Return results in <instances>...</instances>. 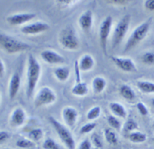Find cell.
Segmentation results:
<instances>
[{
  "label": "cell",
  "instance_id": "f546056e",
  "mask_svg": "<svg viewBox=\"0 0 154 149\" xmlns=\"http://www.w3.org/2000/svg\"><path fill=\"white\" fill-rule=\"evenodd\" d=\"M107 122L108 124L111 126L113 129H116V130H120L121 128H122V123L119 121V119L116 118L114 116H109L107 117Z\"/></svg>",
  "mask_w": 154,
  "mask_h": 149
},
{
  "label": "cell",
  "instance_id": "5b68a950",
  "mask_svg": "<svg viewBox=\"0 0 154 149\" xmlns=\"http://www.w3.org/2000/svg\"><path fill=\"white\" fill-rule=\"evenodd\" d=\"M48 121L65 146L68 149H75V141L70 131L54 117H49Z\"/></svg>",
  "mask_w": 154,
  "mask_h": 149
},
{
  "label": "cell",
  "instance_id": "6da1fadb",
  "mask_svg": "<svg viewBox=\"0 0 154 149\" xmlns=\"http://www.w3.org/2000/svg\"><path fill=\"white\" fill-rule=\"evenodd\" d=\"M40 65L37 59L32 55H29L28 57L27 74H26V96L28 98H31L33 95L34 91L37 86L38 80L41 76Z\"/></svg>",
  "mask_w": 154,
  "mask_h": 149
},
{
  "label": "cell",
  "instance_id": "7402d4cb",
  "mask_svg": "<svg viewBox=\"0 0 154 149\" xmlns=\"http://www.w3.org/2000/svg\"><path fill=\"white\" fill-rule=\"evenodd\" d=\"M119 93L121 96L127 101H134L136 98L134 91L128 85H122L119 89Z\"/></svg>",
  "mask_w": 154,
  "mask_h": 149
},
{
  "label": "cell",
  "instance_id": "30bf717a",
  "mask_svg": "<svg viewBox=\"0 0 154 149\" xmlns=\"http://www.w3.org/2000/svg\"><path fill=\"white\" fill-rule=\"evenodd\" d=\"M110 59L115 64L116 66L124 72L134 73L137 71L135 64L131 59L112 56L110 57Z\"/></svg>",
  "mask_w": 154,
  "mask_h": 149
},
{
  "label": "cell",
  "instance_id": "f35d334b",
  "mask_svg": "<svg viewBox=\"0 0 154 149\" xmlns=\"http://www.w3.org/2000/svg\"><path fill=\"white\" fill-rule=\"evenodd\" d=\"M79 63L78 62H75V83H80L81 81V77H80V74H79Z\"/></svg>",
  "mask_w": 154,
  "mask_h": 149
},
{
  "label": "cell",
  "instance_id": "ac0fdd59",
  "mask_svg": "<svg viewBox=\"0 0 154 149\" xmlns=\"http://www.w3.org/2000/svg\"><path fill=\"white\" fill-rule=\"evenodd\" d=\"M109 108L111 112L120 118H125L127 116V111L125 107L118 102H111L109 105Z\"/></svg>",
  "mask_w": 154,
  "mask_h": 149
},
{
  "label": "cell",
  "instance_id": "277c9868",
  "mask_svg": "<svg viewBox=\"0 0 154 149\" xmlns=\"http://www.w3.org/2000/svg\"><path fill=\"white\" fill-rule=\"evenodd\" d=\"M60 44L68 50H75L79 46V40L72 26H66L59 33Z\"/></svg>",
  "mask_w": 154,
  "mask_h": 149
},
{
  "label": "cell",
  "instance_id": "74e56055",
  "mask_svg": "<svg viewBox=\"0 0 154 149\" xmlns=\"http://www.w3.org/2000/svg\"><path fill=\"white\" fill-rule=\"evenodd\" d=\"M107 3L113 4V5H116L118 6H125L128 3V1L127 0H111V1H107Z\"/></svg>",
  "mask_w": 154,
  "mask_h": 149
},
{
  "label": "cell",
  "instance_id": "603a6c76",
  "mask_svg": "<svg viewBox=\"0 0 154 149\" xmlns=\"http://www.w3.org/2000/svg\"><path fill=\"white\" fill-rule=\"evenodd\" d=\"M137 87L143 93H154V83L149 81L137 82Z\"/></svg>",
  "mask_w": 154,
  "mask_h": 149
},
{
  "label": "cell",
  "instance_id": "8992f818",
  "mask_svg": "<svg viewBox=\"0 0 154 149\" xmlns=\"http://www.w3.org/2000/svg\"><path fill=\"white\" fill-rule=\"evenodd\" d=\"M131 22V15L126 14L123 16L116 24L114 29L112 38V47L116 48L120 44L128 33Z\"/></svg>",
  "mask_w": 154,
  "mask_h": 149
},
{
  "label": "cell",
  "instance_id": "8fae6325",
  "mask_svg": "<svg viewBox=\"0 0 154 149\" xmlns=\"http://www.w3.org/2000/svg\"><path fill=\"white\" fill-rule=\"evenodd\" d=\"M40 55L44 62L50 65H61L65 62V59L63 56L50 49L42 51Z\"/></svg>",
  "mask_w": 154,
  "mask_h": 149
},
{
  "label": "cell",
  "instance_id": "60d3db41",
  "mask_svg": "<svg viewBox=\"0 0 154 149\" xmlns=\"http://www.w3.org/2000/svg\"><path fill=\"white\" fill-rule=\"evenodd\" d=\"M5 73V65H4L3 62L0 59V78L4 77Z\"/></svg>",
  "mask_w": 154,
  "mask_h": 149
},
{
  "label": "cell",
  "instance_id": "7c38bea8",
  "mask_svg": "<svg viewBox=\"0 0 154 149\" xmlns=\"http://www.w3.org/2000/svg\"><path fill=\"white\" fill-rule=\"evenodd\" d=\"M36 14L34 13H20V14H12L6 18L7 22L12 26H18L32 21L35 17Z\"/></svg>",
  "mask_w": 154,
  "mask_h": 149
},
{
  "label": "cell",
  "instance_id": "b9f144b4",
  "mask_svg": "<svg viewBox=\"0 0 154 149\" xmlns=\"http://www.w3.org/2000/svg\"><path fill=\"white\" fill-rule=\"evenodd\" d=\"M152 106L154 107V98L152 99Z\"/></svg>",
  "mask_w": 154,
  "mask_h": 149
},
{
  "label": "cell",
  "instance_id": "44dd1931",
  "mask_svg": "<svg viewBox=\"0 0 154 149\" xmlns=\"http://www.w3.org/2000/svg\"><path fill=\"white\" fill-rule=\"evenodd\" d=\"M88 85L85 83H83V82L75 83V85L72 88V93L74 95H76V96H85L88 94Z\"/></svg>",
  "mask_w": 154,
  "mask_h": 149
},
{
  "label": "cell",
  "instance_id": "4316f807",
  "mask_svg": "<svg viewBox=\"0 0 154 149\" xmlns=\"http://www.w3.org/2000/svg\"><path fill=\"white\" fill-rule=\"evenodd\" d=\"M138 128V124L133 119H129L125 123L123 126V132L125 133H131Z\"/></svg>",
  "mask_w": 154,
  "mask_h": 149
},
{
  "label": "cell",
  "instance_id": "83f0119b",
  "mask_svg": "<svg viewBox=\"0 0 154 149\" xmlns=\"http://www.w3.org/2000/svg\"><path fill=\"white\" fill-rule=\"evenodd\" d=\"M100 113H101V109H100V107H94V108H92L91 110L88 111V112L86 114V117L88 120H94L95 119L98 118Z\"/></svg>",
  "mask_w": 154,
  "mask_h": 149
},
{
  "label": "cell",
  "instance_id": "ab89813d",
  "mask_svg": "<svg viewBox=\"0 0 154 149\" xmlns=\"http://www.w3.org/2000/svg\"><path fill=\"white\" fill-rule=\"evenodd\" d=\"M144 6L149 11H154V0H146Z\"/></svg>",
  "mask_w": 154,
  "mask_h": 149
},
{
  "label": "cell",
  "instance_id": "d6986e66",
  "mask_svg": "<svg viewBox=\"0 0 154 149\" xmlns=\"http://www.w3.org/2000/svg\"><path fill=\"white\" fill-rule=\"evenodd\" d=\"M106 86V81L103 77H96L92 80V89L95 94H100L103 92Z\"/></svg>",
  "mask_w": 154,
  "mask_h": 149
},
{
  "label": "cell",
  "instance_id": "2e32d148",
  "mask_svg": "<svg viewBox=\"0 0 154 149\" xmlns=\"http://www.w3.org/2000/svg\"><path fill=\"white\" fill-rule=\"evenodd\" d=\"M79 24L84 31H89L93 24V14L91 11L87 10L82 13L79 18Z\"/></svg>",
  "mask_w": 154,
  "mask_h": 149
},
{
  "label": "cell",
  "instance_id": "1f68e13d",
  "mask_svg": "<svg viewBox=\"0 0 154 149\" xmlns=\"http://www.w3.org/2000/svg\"><path fill=\"white\" fill-rule=\"evenodd\" d=\"M141 62L146 65H154V53L153 52H145L141 56Z\"/></svg>",
  "mask_w": 154,
  "mask_h": 149
},
{
  "label": "cell",
  "instance_id": "3957f363",
  "mask_svg": "<svg viewBox=\"0 0 154 149\" xmlns=\"http://www.w3.org/2000/svg\"><path fill=\"white\" fill-rule=\"evenodd\" d=\"M151 19L146 21L134 30L130 36L128 37L124 48V52H127L134 49L136 46L139 44L149 33L150 28Z\"/></svg>",
  "mask_w": 154,
  "mask_h": 149
},
{
  "label": "cell",
  "instance_id": "484cf974",
  "mask_svg": "<svg viewBox=\"0 0 154 149\" xmlns=\"http://www.w3.org/2000/svg\"><path fill=\"white\" fill-rule=\"evenodd\" d=\"M42 136H43V131L39 128L32 129L28 132V138L33 142L34 141H38L42 138Z\"/></svg>",
  "mask_w": 154,
  "mask_h": 149
},
{
  "label": "cell",
  "instance_id": "d6a6232c",
  "mask_svg": "<svg viewBox=\"0 0 154 149\" xmlns=\"http://www.w3.org/2000/svg\"><path fill=\"white\" fill-rule=\"evenodd\" d=\"M96 126H97V124H96L95 123L90 122V123H86V124L83 125V126L80 128V129H79V132H80V134H82V135L89 133V132H92V131L95 129Z\"/></svg>",
  "mask_w": 154,
  "mask_h": 149
},
{
  "label": "cell",
  "instance_id": "9a60e30c",
  "mask_svg": "<svg viewBox=\"0 0 154 149\" xmlns=\"http://www.w3.org/2000/svg\"><path fill=\"white\" fill-rule=\"evenodd\" d=\"M26 120V113L22 108H17L13 111L10 117V123L14 127H19L24 123Z\"/></svg>",
  "mask_w": 154,
  "mask_h": 149
},
{
  "label": "cell",
  "instance_id": "f1b7e54d",
  "mask_svg": "<svg viewBox=\"0 0 154 149\" xmlns=\"http://www.w3.org/2000/svg\"><path fill=\"white\" fill-rule=\"evenodd\" d=\"M16 145L20 148H30L34 146V142L27 138H20L16 141Z\"/></svg>",
  "mask_w": 154,
  "mask_h": 149
},
{
  "label": "cell",
  "instance_id": "cb8c5ba5",
  "mask_svg": "<svg viewBox=\"0 0 154 149\" xmlns=\"http://www.w3.org/2000/svg\"><path fill=\"white\" fill-rule=\"evenodd\" d=\"M128 139L133 143H143L146 141V135L141 132H132L128 135Z\"/></svg>",
  "mask_w": 154,
  "mask_h": 149
},
{
  "label": "cell",
  "instance_id": "52a82bcc",
  "mask_svg": "<svg viewBox=\"0 0 154 149\" xmlns=\"http://www.w3.org/2000/svg\"><path fill=\"white\" fill-rule=\"evenodd\" d=\"M57 99L55 92L49 87H42L37 92L34 99V106L36 108L49 105L54 103Z\"/></svg>",
  "mask_w": 154,
  "mask_h": 149
},
{
  "label": "cell",
  "instance_id": "8d00e7d4",
  "mask_svg": "<svg viewBox=\"0 0 154 149\" xmlns=\"http://www.w3.org/2000/svg\"><path fill=\"white\" fill-rule=\"evenodd\" d=\"M91 143L88 139H85L79 144L78 149H91Z\"/></svg>",
  "mask_w": 154,
  "mask_h": 149
},
{
  "label": "cell",
  "instance_id": "5bb4252c",
  "mask_svg": "<svg viewBox=\"0 0 154 149\" xmlns=\"http://www.w3.org/2000/svg\"><path fill=\"white\" fill-rule=\"evenodd\" d=\"M62 116L65 123L69 127H72L76 123L79 113L72 107H66L62 111Z\"/></svg>",
  "mask_w": 154,
  "mask_h": 149
},
{
  "label": "cell",
  "instance_id": "836d02e7",
  "mask_svg": "<svg viewBox=\"0 0 154 149\" xmlns=\"http://www.w3.org/2000/svg\"><path fill=\"white\" fill-rule=\"evenodd\" d=\"M137 107V109L138 111V112L141 114L142 116H146L149 114V111H148L147 108H146V105L143 103V102H140L137 104L136 105Z\"/></svg>",
  "mask_w": 154,
  "mask_h": 149
},
{
  "label": "cell",
  "instance_id": "d4e9b609",
  "mask_svg": "<svg viewBox=\"0 0 154 149\" xmlns=\"http://www.w3.org/2000/svg\"><path fill=\"white\" fill-rule=\"evenodd\" d=\"M104 138L110 144H116L118 143V137L114 131L110 129H105Z\"/></svg>",
  "mask_w": 154,
  "mask_h": 149
},
{
  "label": "cell",
  "instance_id": "e575fe53",
  "mask_svg": "<svg viewBox=\"0 0 154 149\" xmlns=\"http://www.w3.org/2000/svg\"><path fill=\"white\" fill-rule=\"evenodd\" d=\"M92 138V142L93 144H94V146L97 147H102V141H101V138L97 134H94L91 137Z\"/></svg>",
  "mask_w": 154,
  "mask_h": 149
},
{
  "label": "cell",
  "instance_id": "ffe728a7",
  "mask_svg": "<svg viewBox=\"0 0 154 149\" xmlns=\"http://www.w3.org/2000/svg\"><path fill=\"white\" fill-rule=\"evenodd\" d=\"M54 74L57 80L60 82H65L69 77L70 71L68 67H59L54 70Z\"/></svg>",
  "mask_w": 154,
  "mask_h": 149
},
{
  "label": "cell",
  "instance_id": "7bdbcfd3",
  "mask_svg": "<svg viewBox=\"0 0 154 149\" xmlns=\"http://www.w3.org/2000/svg\"><path fill=\"white\" fill-rule=\"evenodd\" d=\"M152 126H153V128H154V123H153V124H152Z\"/></svg>",
  "mask_w": 154,
  "mask_h": 149
},
{
  "label": "cell",
  "instance_id": "ba28073f",
  "mask_svg": "<svg viewBox=\"0 0 154 149\" xmlns=\"http://www.w3.org/2000/svg\"><path fill=\"white\" fill-rule=\"evenodd\" d=\"M112 25V18L111 16H107L103 21L101 22L99 28V39L100 44L102 50L105 54H106V46H107V40L110 33L111 28Z\"/></svg>",
  "mask_w": 154,
  "mask_h": 149
},
{
  "label": "cell",
  "instance_id": "d590c367",
  "mask_svg": "<svg viewBox=\"0 0 154 149\" xmlns=\"http://www.w3.org/2000/svg\"><path fill=\"white\" fill-rule=\"evenodd\" d=\"M10 135L7 131L1 130L0 131V144L5 142V141L9 138Z\"/></svg>",
  "mask_w": 154,
  "mask_h": 149
},
{
  "label": "cell",
  "instance_id": "4fadbf2b",
  "mask_svg": "<svg viewBox=\"0 0 154 149\" xmlns=\"http://www.w3.org/2000/svg\"><path fill=\"white\" fill-rule=\"evenodd\" d=\"M20 77L17 72L14 73L11 76L8 86V96L11 100H13L18 93L20 87Z\"/></svg>",
  "mask_w": 154,
  "mask_h": 149
},
{
  "label": "cell",
  "instance_id": "ee69618b",
  "mask_svg": "<svg viewBox=\"0 0 154 149\" xmlns=\"http://www.w3.org/2000/svg\"><path fill=\"white\" fill-rule=\"evenodd\" d=\"M152 141H154V138H152Z\"/></svg>",
  "mask_w": 154,
  "mask_h": 149
},
{
  "label": "cell",
  "instance_id": "9c48e42d",
  "mask_svg": "<svg viewBox=\"0 0 154 149\" xmlns=\"http://www.w3.org/2000/svg\"><path fill=\"white\" fill-rule=\"evenodd\" d=\"M49 29L50 26L47 23L37 21L22 27L20 29V32L26 35H36V34L45 32Z\"/></svg>",
  "mask_w": 154,
  "mask_h": 149
},
{
  "label": "cell",
  "instance_id": "4dcf8cb0",
  "mask_svg": "<svg viewBox=\"0 0 154 149\" xmlns=\"http://www.w3.org/2000/svg\"><path fill=\"white\" fill-rule=\"evenodd\" d=\"M42 147L44 149H61L59 144L52 138H48L44 141L42 144Z\"/></svg>",
  "mask_w": 154,
  "mask_h": 149
},
{
  "label": "cell",
  "instance_id": "e0dca14e",
  "mask_svg": "<svg viewBox=\"0 0 154 149\" xmlns=\"http://www.w3.org/2000/svg\"><path fill=\"white\" fill-rule=\"evenodd\" d=\"M94 66V60L89 55H85L79 62V70L82 72H86L92 69Z\"/></svg>",
  "mask_w": 154,
  "mask_h": 149
},
{
  "label": "cell",
  "instance_id": "7a4b0ae2",
  "mask_svg": "<svg viewBox=\"0 0 154 149\" xmlns=\"http://www.w3.org/2000/svg\"><path fill=\"white\" fill-rule=\"evenodd\" d=\"M0 48L8 54H15L31 49V46L26 43L2 32H0Z\"/></svg>",
  "mask_w": 154,
  "mask_h": 149
}]
</instances>
